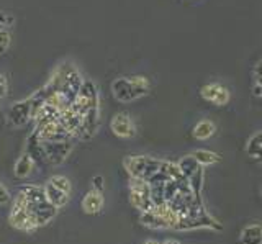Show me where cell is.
Here are the masks:
<instances>
[{
  "instance_id": "obj_1",
  "label": "cell",
  "mask_w": 262,
  "mask_h": 244,
  "mask_svg": "<svg viewBox=\"0 0 262 244\" xmlns=\"http://www.w3.org/2000/svg\"><path fill=\"white\" fill-rule=\"evenodd\" d=\"M151 92V82L146 76L118 77L112 82V95L121 103L135 102Z\"/></svg>"
},
{
  "instance_id": "obj_2",
  "label": "cell",
  "mask_w": 262,
  "mask_h": 244,
  "mask_svg": "<svg viewBox=\"0 0 262 244\" xmlns=\"http://www.w3.org/2000/svg\"><path fill=\"white\" fill-rule=\"evenodd\" d=\"M162 166V161L154 159L151 156H126L123 159V167L126 169L131 179H141V181H149V179L158 174Z\"/></svg>"
},
{
  "instance_id": "obj_3",
  "label": "cell",
  "mask_w": 262,
  "mask_h": 244,
  "mask_svg": "<svg viewBox=\"0 0 262 244\" xmlns=\"http://www.w3.org/2000/svg\"><path fill=\"white\" fill-rule=\"evenodd\" d=\"M177 169L179 172L182 174V177L187 181L190 190L193 192V195L202 198V190H203V184H205V172H203V166H200L196 162L192 154H187L182 159L177 162Z\"/></svg>"
},
{
  "instance_id": "obj_4",
  "label": "cell",
  "mask_w": 262,
  "mask_h": 244,
  "mask_svg": "<svg viewBox=\"0 0 262 244\" xmlns=\"http://www.w3.org/2000/svg\"><path fill=\"white\" fill-rule=\"evenodd\" d=\"M8 221H10V225L15 230H20L25 233H33L35 230H38L35 219H33L28 210L27 200L23 198V195L20 192L16 193L13 198V205H12L10 216H8Z\"/></svg>"
},
{
  "instance_id": "obj_5",
  "label": "cell",
  "mask_w": 262,
  "mask_h": 244,
  "mask_svg": "<svg viewBox=\"0 0 262 244\" xmlns=\"http://www.w3.org/2000/svg\"><path fill=\"white\" fill-rule=\"evenodd\" d=\"M129 202L136 210L141 213L149 211L154 205L151 200V189L149 184L141 179H131L129 181Z\"/></svg>"
},
{
  "instance_id": "obj_6",
  "label": "cell",
  "mask_w": 262,
  "mask_h": 244,
  "mask_svg": "<svg viewBox=\"0 0 262 244\" xmlns=\"http://www.w3.org/2000/svg\"><path fill=\"white\" fill-rule=\"evenodd\" d=\"M43 148L45 161L53 166H61L62 162L69 158L74 149V144L69 140L64 141H39Z\"/></svg>"
},
{
  "instance_id": "obj_7",
  "label": "cell",
  "mask_w": 262,
  "mask_h": 244,
  "mask_svg": "<svg viewBox=\"0 0 262 244\" xmlns=\"http://www.w3.org/2000/svg\"><path fill=\"white\" fill-rule=\"evenodd\" d=\"M7 125L13 128V129H18L28 125V121L33 120L31 117V105L28 99H23L12 103V107L8 108L7 112Z\"/></svg>"
},
{
  "instance_id": "obj_8",
  "label": "cell",
  "mask_w": 262,
  "mask_h": 244,
  "mask_svg": "<svg viewBox=\"0 0 262 244\" xmlns=\"http://www.w3.org/2000/svg\"><path fill=\"white\" fill-rule=\"evenodd\" d=\"M200 97L208 103H213L215 107H225L228 105L231 94L229 88L220 82H208L200 88Z\"/></svg>"
},
{
  "instance_id": "obj_9",
  "label": "cell",
  "mask_w": 262,
  "mask_h": 244,
  "mask_svg": "<svg viewBox=\"0 0 262 244\" xmlns=\"http://www.w3.org/2000/svg\"><path fill=\"white\" fill-rule=\"evenodd\" d=\"M110 129L115 136L121 138V140H131V138L136 136L135 121L125 112L115 113L113 118L110 120Z\"/></svg>"
},
{
  "instance_id": "obj_10",
  "label": "cell",
  "mask_w": 262,
  "mask_h": 244,
  "mask_svg": "<svg viewBox=\"0 0 262 244\" xmlns=\"http://www.w3.org/2000/svg\"><path fill=\"white\" fill-rule=\"evenodd\" d=\"M98 125H100V107H94L87 110L84 115H82L77 138L79 140H90V138L97 133Z\"/></svg>"
},
{
  "instance_id": "obj_11",
  "label": "cell",
  "mask_w": 262,
  "mask_h": 244,
  "mask_svg": "<svg viewBox=\"0 0 262 244\" xmlns=\"http://www.w3.org/2000/svg\"><path fill=\"white\" fill-rule=\"evenodd\" d=\"M103 203H105L103 192L90 189L84 195V198H82L80 207H82V210H84V213H87V215H98L103 208Z\"/></svg>"
},
{
  "instance_id": "obj_12",
  "label": "cell",
  "mask_w": 262,
  "mask_h": 244,
  "mask_svg": "<svg viewBox=\"0 0 262 244\" xmlns=\"http://www.w3.org/2000/svg\"><path fill=\"white\" fill-rule=\"evenodd\" d=\"M43 190H45V197H46V200H48L49 203H51L53 207H56L57 210L62 208V207H66V203L69 202V197H71V195H68L66 192L59 190L57 187H54L53 184H49L48 181H46V184L43 185Z\"/></svg>"
},
{
  "instance_id": "obj_13",
  "label": "cell",
  "mask_w": 262,
  "mask_h": 244,
  "mask_svg": "<svg viewBox=\"0 0 262 244\" xmlns=\"http://www.w3.org/2000/svg\"><path fill=\"white\" fill-rule=\"evenodd\" d=\"M35 164L36 162L33 161V158L27 151H23L20 154V158L15 161V166H13V174L16 179H27L31 175L33 169H35Z\"/></svg>"
},
{
  "instance_id": "obj_14",
  "label": "cell",
  "mask_w": 262,
  "mask_h": 244,
  "mask_svg": "<svg viewBox=\"0 0 262 244\" xmlns=\"http://www.w3.org/2000/svg\"><path fill=\"white\" fill-rule=\"evenodd\" d=\"M18 192L23 195V198L27 200L28 205H35V203H41V202H45V200H46L43 187L35 185V184H27V185H23V187H20V190H18Z\"/></svg>"
},
{
  "instance_id": "obj_15",
  "label": "cell",
  "mask_w": 262,
  "mask_h": 244,
  "mask_svg": "<svg viewBox=\"0 0 262 244\" xmlns=\"http://www.w3.org/2000/svg\"><path fill=\"white\" fill-rule=\"evenodd\" d=\"M241 244H262V228L259 223H252L243 228L239 234Z\"/></svg>"
},
{
  "instance_id": "obj_16",
  "label": "cell",
  "mask_w": 262,
  "mask_h": 244,
  "mask_svg": "<svg viewBox=\"0 0 262 244\" xmlns=\"http://www.w3.org/2000/svg\"><path fill=\"white\" fill-rule=\"evenodd\" d=\"M215 133H216V125L213 123L211 120H200L199 123L193 126L192 136L195 138V140L205 141V140H210Z\"/></svg>"
},
{
  "instance_id": "obj_17",
  "label": "cell",
  "mask_w": 262,
  "mask_h": 244,
  "mask_svg": "<svg viewBox=\"0 0 262 244\" xmlns=\"http://www.w3.org/2000/svg\"><path fill=\"white\" fill-rule=\"evenodd\" d=\"M244 151L254 161H257V162L260 161V156H262V131H256L252 136H249Z\"/></svg>"
},
{
  "instance_id": "obj_18",
  "label": "cell",
  "mask_w": 262,
  "mask_h": 244,
  "mask_svg": "<svg viewBox=\"0 0 262 244\" xmlns=\"http://www.w3.org/2000/svg\"><path fill=\"white\" fill-rule=\"evenodd\" d=\"M192 158L203 167L213 166V164H216V162H220L218 154L213 152V151H208V149H196L192 152Z\"/></svg>"
},
{
  "instance_id": "obj_19",
  "label": "cell",
  "mask_w": 262,
  "mask_h": 244,
  "mask_svg": "<svg viewBox=\"0 0 262 244\" xmlns=\"http://www.w3.org/2000/svg\"><path fill=\"white\" fill-rule=\"evenodd\" d=\"M48 182L53 184L54 187H57L59 190L66 192L68 195H71V192H72V184L66 175H53V177L48 179Z\"/></svg>"
},
{
  "instance_id": "obj_20",
  "label": "cell",
  "mask_w": 262,
  "mask_h": 244,
  "mask_svg": "<svg viewBox=\"0 0 262 244\" xmlns=\"http://www.w3.org/2000/svg\"><path fill=\"white\" fill-rule=\"evenodd\" d=\"M12 45V35L10 31L5 28H0V56L8 51V48Z\"/></svg>"
},
{
  "instance_id": "obj_21",
  "label": "cell",
  "mask_w": 262,
  "mask_h": 244,
  "mask_svg": "<svg viewBox=\"0 0 262 244\" xmlns=\"http://www.w3.org/2000/svg\"><path fill=\"white\" fill-rule=\"evenodd\" d=\"M13 23H15L13 15L7 13V12H4V10H0V28L8 30L10 27H13Z\"/></svg>"
},
{
  "instance_id": "obj_22",
  "label": "cell",
  "mask_w": 262,
  "mask_h": 244,
  "mask_svg": "<svg viewBox=\"0 0 262 244\" xmlns=\"http://www.w3.org/2000/svg\"><path fill=\"white\" fill-rule=\"evenodd\" d=\"M10 202H12V193L7 189V185L0 181V207H4Z\"/></svg>"
},
{
  "instance_id": "obj_23",
  "label": "cell",
  "mask_w": 262,
  "mask_h": 244,
  "mask_svg": "<svg viewBox=\"0 0 262 244\" xmlns=\"http://www.w3.org/2000/svg\"><path fill=\"white\" fill-rule=\"evenodd\" d=\"M8 94V80L5 77V74L0 72V102H2Z\"/></svg>"
},
{
  "instance_id": "obj_24",
  "label": "cell",
  "mask_w": 262,
  "mask_h": 244,
  "mask_svg": "<svg viewBox=\"0 0 262 244\" xmlns=\"http://www.w3.org/2000/svg\"><path fill=\"white\" fill-rule=\"evenodd\" d=\"M92 189L94 190H98V192H103L105 190V181L102 175H95L92 179Z\"/></svg>"
},
{
  "instance_id": "obj_25",
  "label": "cell",
  "mask_w": 262,
  "mask_h": 244,
  "mask_svg": "<svg viewBox=\"0 0 262 244\" xmlns=\"http://www.w3.org/2000/svg\"><path fill=\"white\" fill-rule=\"evenodd\" d=\"M251 92H252L254 97H256V99H260V97H262V84L260 82H252Z\"/></svg>"
},
{
  "instance_id": "obj_26",
  "label": "cell",
  "mask_w": 262,
  "mask_h": 244,
  "mask_svg": "<svg viewBox=\"0 0 262 244\" xmlns=\"http://www.w3.org/2000/svg\"><path fill=\"white\" fill-rule=\"evenodd\" d=\"M161 244H180V242L177 239H166V241L161 242Z\"/></svg>"
},
{
  "instance_id": "obj_27",
  "label": "cell",
  "mask_w": 262,
  "mask_h": 244,
  "mask_svg": "<svg viewBox=\"0 0 262 244\" xmlns=\"http://www.w3.org/2000/svg\"><path fill=\"white\" fill-rule=\"evenodd\" d=\"M144 244H159V242H156V241H146Z\"/></svg>"
},
{
  "instance_id": "obj_28",
  "label": "cell",
  "mask_w": 262,
  "mask_h": 244,
  "mask_svg": "<svg viewBox=\"0 0 262 244\" xmlns=\"http://www.w3.org/2000/svg\"><path fill=\"white\" fill-rule=\"evenodd\" d=\"M0 108H2V105H0Z\"/></svg>"
}]
</instances>
